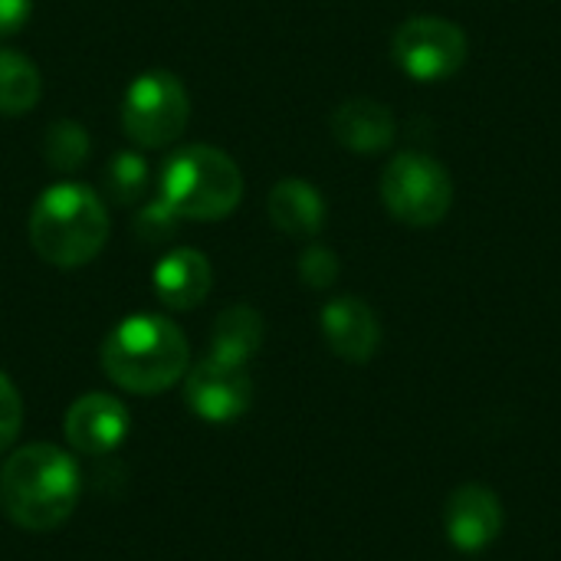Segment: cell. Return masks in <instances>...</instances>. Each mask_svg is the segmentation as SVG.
I'll use <instances>...</instances> for the list:
<instances>
[{
    "instance_id": "obj_5",
    "label": "cell",
    "mask_w": 561,
    "mask_h": 561,
    "mask_svg": "<svg viewBox=\"0 0 561 561\" xmlns=\"http://www.w3.org/2000/svg\"><path fill=\"white\" fill-rule=\"evenodd\" d=\"M381 201L401 224L434 227L454 207V178L437 158L404 151L381 171Z\"/></svg>"
},
{
    "instance_id": "obj_14",
    "label": "cell",
    "mask_w": 561,
    "mask_h": 561,
    "mask_svg": "<svg viewBox=\"0 0 561 561\" xmlns=\"http://www.w3.org/2000/svg\"><path fill=\"white\" fill-rule=\"evenodd\" d=\"M266 204H270V220L286 237H316L325 224V201L302 178H283L270 191Z\"/></svg>"
},
{
    "instance_id": "obj_3",
    "label": "cell",
    "mask_w": 561,
    "mask_h": 561,
    "mask_svg": "<svg viewBox=\"0 0 561 561\" xmlns=\"http://www.w3.org/2000/svg\"><path fill=\"white\" fill-rule=\"evenodd\" d=\"M108 240V214L102 197L76 181L53 184L39 194L30 210V243L33 250L59 266L76 270L99 256Z\"/></svg>"
},
{
    "instance_id": "obj_13",
    "label": "cell",
    "mask_w": 561,
    "mask_h": 561,
    "mask_svg": "<svg viewBox=\"0 0 561 561\" xmlns=\"http://www.w3.org/2000/svg\"><path fill=\"white\" fill-rule=\"evenodd\" d=\"M332 135L358 154H378L391 148L398 122L388 105L375 99H348L332 112Z\"/></svg>"
},
{
    "instance_id": "obj_6",
    "label": "cell",
    "mask_w": 561,
    "mask_h": 561,
    "mask_svg": "<svg viewBox=\"0 0 561 561\" xmlns=\"http://www.w3.org/2000/svg\"><path fill=\"white\" fill-rule=\"evenodd\" d=\"M191 118V99L181 79L168 69H148L125 89L122 125L125 135L141 148L171 145Z\"/></svg>"
},
{
    "instance_id": "obj_10",
    "label": "cell",
    "mask_w": 561,
    "mask_h": 561,
    "mask_svg": "<svg viewBox=\"0 0 561 561\" xmlns=\"http://www.w3.org/2000/svg\"><path fill=\"white\" fill-rule=\"evenodd\" d=\"M322 332L329 348L355 365H365L381 342V325L375 309L355 296H339L322 309Z\"/></svg>"
},
{
    "instance_id": "obj_17",
    "label": "cell",
    "mask_w": 561,
    "mask_h": 561,
    "mask_svg": "<svg viewBox=\"0 0 561 561\" xmlns=\"http://www.w3.org/2000/svg\"><path fill=\"white\" fill-rule=\"evenodd\" d=\"M102 178H105V191L115 204H131V201H138V194L148 184V164L135 151H118L105 164Z\"/></svg>"
},
{
    "instance_id": "obj_1",
    "label": "cell",
    "mask_w": 561,
    "mask_h": 561,
    "mask_svg": "<svg viewBox=\"0 0 561 561\" xmlns=\"http://www.w3.org/2000/svg\"><path fill=\"white\" fill-rule=\"evenodd\" d=\"M79 503V467L53 444H30L0 470V510L26 533L59 529Z\"/></svg>"
},
{
    "instance_id": "obj_8",
    "label": "cell",
    "mask_w": 561,
    "mask_h": 561,
    "mask_svg": "<svg viewBox=\"0 0 561 561\" xmlns=\"http://www.w3.org/2000/svg\"><path fill=\"white\" fill-rule=\"evenodd\" d=\"M187 408L207 424H230L247 414L253 401V385L243 365H227L220 358H204L184 378Z\"/></svg>"
},
{
    "instance_id": "obj_22",
    "label": "cell",
    "mask_w": 561,
    "mask_h": 561,
    "mask_svg": "<svg viewBox=\"0 0 561 561\" xmlns=\"http://www.w3.org/2000/svg\"><path fill=\"white\" fill-rule=\"evenodd\" d=\"M30 20V0H0V36L16 33Z\"/></svg>"
},
{
    "instance_id": "obj_2",
    "label": "cell",
    "mask_w": 561,
    "mask_h": 561,
    "mask_svg": "<svg viewBox=\"0 0 561 561\" xmlns=\"http://www.w3.org/2000/svg\"><path fill=\"white\" fill-rule=\"evenodd\" d=\"M102 368L131 394L168 391L187 371V339L164 316H128L105 335Z\"/></svg>"
},
{
    "instance_id": "obj_15",
    "label": "cell",
    "mask_w": 561,
    "mask_h": 561,
    "mask_svg": "<svg viewBox=\"0 0 561 561\" xmlns=\"http://www.w3.org/2000/svg\"><path fill=\"white\" fill-rule=\"evenodd\" d=\"M263 345V319L250 306H230L217 316L210 332V358H220L227 365H243L260 352Z\"/></svg>"
},
{
    "instance_id": "obj_9",
    "label": "cell",
    "mask_w": 561,
    "mask_h": 561,
    "mask_svg": "<svg viewBox=\"0 0 561 561\" xmlns=\"http://www.w3.org/2000/svg\"><path fill=\"white\" fill-rule=\"evenodd\" d=\"M131 417L112 394H85L66 414V440L85 457H105L128 437Z\"/></svg>"
},
{
    "instance_id": "obj_4",
    "label": "cell",
    "mask_w": 561,
    "mask_h": 561,
    "mask_svg": "<svg viewBox=\"0 0 561 561\" xmlns=\"http://www.w3.org/2000/svg\"><path fill=\"white\" fill-rule=\"evenodd\" d=\"M243 197L237 161L210 145H187L161 168V201L187 220H220Z\"/></svg>"
},
{
    "instance_id": "obj_7",
    "label": "cell",
    "mask_w": 561,
    "mask_h": 561,
    "mask_svg": "<svg viewBox=\"0 0 561 561\" xmlns=\"http://www.w3.org/2000/svg\"><path fill=\"white\" fill-rule=\"evenodd\" d=\"M394 59L417 82H444L467 62V33L444 16H411L394 33Z\"/></svg>"
},
{
    "instance_id": "obj_12",
    "label": "cell",
    "mask_w": 561,
    "mask_h": 561,
    "mask_svg": "<svg viewBox=\"0 0 561 561\" xmlns=\"http://www.w3.org/2000/svg\"><path fill=\"white\" fill-rule=\"evenodd\" d=\"M154 293L168 309H194L207 299L210 283H214V270L207 263V256L201 250L181 247L171 250L168 256H161V263L151 273Z\"/></svg>"
},
{
    "instance_id": "obj_21",
    "label": "cell",
    "mask_w": 561,
    "mask_h": 561,
    "mask_svg": "<svg viewBox=\"0 0 561 561\" xmlns=\"http://www.w3.org/2000/svg\"><path fill=\"white\" fill-rule=\"evenodd\" d=\"M174 227H178V214H174L164 201L145 207V210L135 217V230H138L141 240H164L168 233H174Z\"/></svg>"
},
{
    "instance_id": "obj_16",
    "label": "cell",
    "mask_w": 561,
    "mask_h": 561,
    "mask_svg": "<svg viewBox=\"0 0 561 561\" xmlns=\"http://www.w3.org/2000/svg\"><path fill=\"white\" fill-rule=\"evenodd\" d=\"M43 92V79L39 69L13 53V49H0V115H23L39 102Z\"/></svg>"
},
{
    "instance_id": "obj_11",
    "label": "cell",
    "mask_w": 561,
    "mask_h": 561,
    "mask_svg": "<svg viewBox=\"0 0 561 561\" xmlns=\"http://www.w3.org/2000/svg\"><path fill=\"white\" fill-rule=\"evenodd\" d=\"M503 529V506L500 500L480 486H460L447 503V536L460 552H480L496 542Z\"/></svg>"
},
{
    "instance_id": "obj_19",
    "label": "cell",
    "mask_w": 561,
    "mask_h": 561,
    "mask_svg": "<svg viewBox=\"0 0 561 561\" xmlns=\"http://www.w3.org/2000/svg\"><path fill=\"white\" fill-rule=\"evenodd\" d=\"M299 276L312 289H329L339 279V256L329 247L316 243L299 256Z\"/></svg>"
},
{
    "instance_id": "obj_18",
    "label": "cell",
    "mask_w": 561,
    "mask_h": 561,
    "mask_svg": "<svg viewBox=\"0 0 561 561\" xmlns=\"http://www.w3.org/2000/svg\"><path fill=\"white\" fill-rule=\"evenodd\" d=\"M46 161L59 171H72L89 158V135L79 122H56L43 141Z\"/></svg>"
},
{
    "instance_id": "obj_20",
    "label": "cell",
    "mask_w": 561,
    "mask_h": 561,
    "mask_svg": "<svg viewBox=\"0 0 561 561\" xmlns=\"http://www.w3.org/2000/svg\"><path fill=\"white\" fill-rule=\"evenodd\" d=\"M23 424V401L13 388V381L0 371V454L16 440Z\"/></svg>"
}]
</instances>
